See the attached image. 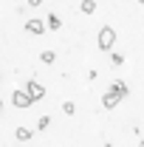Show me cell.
Returning <instances> with one entry per match:
<instances>
[{
    "instance_id": "5bb4252c",
    "label": "cell",
    "mask_w": 144,
    "mask_h": 147,
    "mask_svg": "<svg viewBox=\"0 0 144 147\" xmlns=\"http://www.w3.org/2000/svg\"><path fill=\"white\" fill-rule=\"evenodd\" d=\"M40 3H42V0H28V6H40Z\"/></svg>"
},
{
    "instance_id": "2e32d148",
    "label": "cell",
    "mask_w": 144,
    "mask_h": 147,
    "mask_svg": "<svg viewBox=\"0 0 144 147\" xmlns=\"http://www.w3.org/2000/svg\"><path fill=\"white\" fill-rule=\"evenodd\" d=\"M141 147H144V139H141Z\"/></svg>"
},
{
    "instance_id": "30bf717a",
    "label": "cell",
    "mask_w": 144,
    "mask_h": 147,
    "mask_svg": "<svg viewBox=\"0 0 144 147\" xmlns=\"http://www.w3.org/2000/svg\"><path fill=\"white\" fill-rule=\"evenodd\" d=\"M40 59H42L45 65H51V62L57 59V54H54V51H42V54H40Z\"/></svg>"
},
{
    "instance_id": "3957f363",
    "label": "cell",
    "mask_w": 144,
    "mask_h": 147,
    "mask_svg": "<svg viewBox=\"0 0 144 147\" xmlns=\"http://www.w3.org/2000/svg\"><path fill=\"white\" fill-rule=\"evenodd\" d=\"M11 105H14V108H28V105H34V102H31V96L26 91H14L11 93Z\"/></svg>"
},
{
    "instance_id": "4fadbf2b",
    "label": "cell",
    "mask_w": 144,
    "mask_h": 147,
    "mask_svg": "<svg viewBox=\"0 0 144 147\" xmlns=\"http://www.w3.org/2000/svg\"><path fill=\"white\" fill-rule=\"evenodd\" d=\"M110 59H113V65H122V62H124V57H122V54H113Z\"/></svg>"
},
{
    "instance_id": "5b68a950",
    "label": "cell",
    "mask_w": 144,
    "mask_h": 147,
    "mask_svg": "<svg viewBox=\"0 0 144 147\" xmlns=\"http://www.w3.org/2000/svg\"><path fill=\"white\" fill-rule=\"evenodd\" d=\"M26 31H28V34H45V23H42V20H28V23H26Z\"/></svg>"
},
{
    "instance_id": "ba28073f",
    "label": "cell",
    "mask_w": 144,
    "mask_h": 147,
    "mask_svg": "<svg viewBox=\"0 0 144 147\" xmlns=\"http://www.w3.org/2000/svg\"><path fill=\"white\" fill-rule=\"evenodd\" d=\"M48 28H54V31H59V28H62V20L57 17V14H48Z\"/></svg>"
},
{
    "instance_id": "9a60e30c",
    "label": "cell",
    "mask_w": 144,
    "mask_h": 147,
    "mask_svg": "<svg viewBox=\"0 0 144 147\" xmlns=\"http://www.w3.org/2000/svg\"><path fill=\"white\" fill-rule=\"evenodd\" d=\"M136 3H141V6H144V0H136Z\"/></svg>"
},
{
    "instance_id": "7a4b0ae2",
    "label": "cell",
    "mask_w": 144,
    "mask_h": 147,
    "mask_svg": "<svg viewBox=\"0 0 144 147\" xmlns=\"http://www.w3.org/2000/svg\"><path fill=\"white\" fill-rule=\"evenodd\" d=\"M26 93L31 96V102H42V99H45V88H42L37 79H28V85H26Z\"/></svg>"
},
{
    "instance_id": "6da1fadb",
    "label": "cell",
    "mask_w": 144,
    "mask_h": 147,
    "mask_svg": "<svg viewBox=\"0 0 144 147\" xmlns=\"http://www.w3.org/2000/svg\"><path fill=\"white\" fill-rule=\"evenodd\" d=\"M96 42H99L102 51H110L113 42H116V31H113L110 26H102V28H99V37H96Z\"/></svg>"
},
{
    "instance_id": "9c48e42d",
    "label": "cell",
    "mask_w": 144,
    "mask_h": 147,
    "mask_svg": "<svg viewBox=\"0 0 144 147\" xmlns=\"http://www.w3.org/2000/svg\"><path fill=\"white\" fill-rule=\"evenodd\" d=\"M82 11H85V14H93V11H96V3H93V0H82Z\"/></svg>"
},
{
    "instance_id": "8fae6325",
    "label": "cell",
    "mask_w": 144,
    "mask_h": 147,
    "mask_svg": "<svg viewBox=\"0 0 144 147\" xmlns=\"http://www.w3.org/2000/svg\"><path fill=\"white\" fill-rule=\"evenodd\" d=\"M48 125H51V116H42V119L37 122V130H48Z\"/></svg>"
},
{
    "instance_id": "277c9868",
    "label": "cell",
    "mask_w": 144,
    "mask_h": 147,
    "mask_svg": "<svg viewBox=\"0 0 144 147\" xmlns=\"http://www.w3.org/2000/svg\"><path fill=\"white\" fill-rule=\"evenodd\" d=\"M119 102H122V96H119V93H116V91H108V93H105V96H102V105H105V110L116 108Z\"/></svg>"
},
{
    "instance_id": "8992f818",
    "label": "cell",
    "mask_w": 144,
    "mask_h": 147,
    "mask_svg": "<svg viewBox=\"0 0 144 147\" xmlns=\"http://www.w3.org/2000/svg\"><path fill=\"white\" fill-rule=\"evenodd\" d=\"M110 91H116L119 96H127V93H130V88H127V82H122V79H116V82L110 85Z\"/></svg>"
},
{
    "instance_id": "52a82bcc",
    "label": "cell",
    "mask_w": 144,
    "mask_h": 147,
    "mask_svg": "<svg viewBox=\"0 0 144 147\" xmlns=\"http://www.w3.org/2000/svg\"><path fill=\"white\" fill-rule=\"evenodd\" d=\"M14 136H17V142H28L34 133H31L28 127H17V130H14Z\"/></svg>"
},
{
    "instance_id": "7c38bea8",
    "label": "cell",
    "mask_w": 144,
    "mask_h": 147,
    "mask_svg": "<svg viewBox=\"0 0 144 147\" xmlns=\"http://www.w3.org/2000/svg\"><path fill=\"white\" fill-rule=\"evenodd\" d=\"M62 110H65V113H68V116H71L73 110H76V105H73V102H65V105H62Z\"/></svg>"
}]
</instances>
